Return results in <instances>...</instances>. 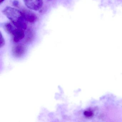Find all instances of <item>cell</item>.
Listing matches in <instances>:
<instances>
[{
	"label": "cell",
	"instance_id": "cell-3",
	"mask_svg": "<svg viewBox=\"0 0 122 122\" xmlns=\"http://www.w3.org/2000/svg\"><path fill=\"white\" fill-rule=\"evenodd\" d=\"M11 35L13 36V41L15 43L19 42L25 36L23 30L17 28H14Z\"/></svg>",
	"mask_w": 122,
	"mask_h": 122
},
{
	"label": "cell",
	"instance_id": "cell-1",
	"mask_svg": "<svg viewBox=\"0 0 122 122\" xmlns=\"http://www.w3.org/2000/svg\"><path fill=\"white\" fill-rule=\"evenodd\" d=\"M4 14L12 22L15 27L25 30L27 28L26 20L21 11L10 6H6L3 10Z\"/></svg>",
	"mask_w": 122,
	"mask_h": 122
},
{
	"label": "cell",
	"instance_id": "cell-7",
	"mask_svg": "<svg viewBox=\"0 0 122 122\" xmlns=\"http://www.w3.org/2000/svg\"><path fill=\"white\" fill-rule=\"evenodd\" d=\"M12 4L13 6L16 7H17L19 5V2L17 0H14L12 2Z\"/></svg>",
	"mask_w": 122,
	"mask_h": 122
},
{
	"label": "cell",
	"instance_id": "cell-5",
	"mask_svg": "<svg viewBox=\"0 0 122 122\" xmlns=\"http://www.w3.org/2000/svg\"><path fill=\"white\" fill-rule=\"evenodd\" d=\"M14 52L17 55H21L23 52L24 49L23 46H18L15 47Z\"/></svg>",
	"mask_w": 122,
	"mask_h": 122
},
{
	"label": "cell",
	"instance_id": "cell-4",
	"mask_svg": "<svg viewBox=\"0 0 122 122\" xmlns=\"http://www.w3.org/2000/svg\"><path fill=\"white\" fill-rule=\"evenodd\" d=\"M23 17L27 21L31 23H34L37 20L36 16L32 12L26 10L21 11Z\"/></svg>",
	"mask_w": 122,
	"mask_h": 122
},
{
	"label": "cell",
	"instance_id": "cell-2",
	"mask_svg": "<svg viewBox=\"0 0 122 122\" xmlns=\"http://www.w3.org/2000/svg\"><path fill=\"white\" fill-rule=\"evenodd\" d=\"M27 7L31 10L38 11L43 6L42 0H23Z\"/></svg>",
	"mask_w": 122,
	"mask_h": 122
},
{
	"label": "cell",
	"instance_id": "cell-8",
	"mask_svg": "<svg viewBox=\"0 0 122 122\" xmlns=\"http://www.w3.org/2000/svg\"><path fill=\"white\" fill-rule=\"evenodd\" d=\"M4 0H0V3H2L3 1H4Z\"/></svg>",
	"mask_w": 122,
	"mask_h": 122
},
{
	"label": "cell",
	"instance_id": "cell-6",
	"mask_svg": "<svg viewBox=\"0 0 122 122\" xmlns=\"http://www.w3.org/2000/svg\"><path fill=\"white\" fill-rule=\"evenodd\" d=\"M5 44V41L2 36V35L1 34L0 37V47L3 46Z\"/></svg>",
	"mask_w": 122,
	"mask_h": 122
}]
</instances>
